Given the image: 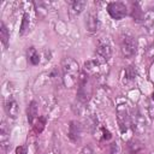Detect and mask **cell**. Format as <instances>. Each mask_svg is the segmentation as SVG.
<instances>
[{"label":"cell","instance_id":"obj_18","mask_svg":"<svg viewBox=\"0 0 154 154\" xmlns=\"http://www.w3.org/2000/svg\"><path fill=\"white\" fill-rule=\"evenodd\" d=\"M30 26V16L29 13H24L23 18H22V24H20V29H19V35H25L26 31L29 30Z\"/></svg>","mask_w":154,"mask_h":154},{"label":"cell","instance_id":"obj_15","mask_svg":"<svg viewBox=\"0 0 154 154\" xmlns=\"http://www.w3.org/2000/svg\"><path fill=\"white\" fill-rule=\"evenodd\" d=\"M143 11L141 10L138 2H132L131 4V17L134 18V20L136 22H142L143 19Z\"/></svg>","mask_w":154,"mask_h":154},{"label":"cell","instance_id":"obj_12","mask_svg":"<svg viewBox=\"0 0 154 154\" xmlns=\"http://www.w3.org/2000/svg\"><path fill=\"white\" fill-rule=\"evenodd\" d=\"M142 24L149 34H154V8H149L144 13Z\"/></svg>","mask_w":154,"mask_h":154},{"label":"cell","instance_id":"obj_16","mask_svg":"<svg viewBox=\"0 0 154 154\" xmlns=\"http://www.w3.org/2000/svg\"><path fill=\"white\" fill-rule=\"evenodd\" d=\"M0 38H1V42H2L4 47L7 48L8 42H10V32H8L5 23H1V25H0Z\"/></svg>","mask_w":154,"mask_h":154},{"label":"cell","instance_id":"obj_4","mask_svg":"<svg viewBox=\"0 0 154 154\" xmlns=\"http://www.w3.org/2000/svg\"><path fill=\"white\" fill-rule=\"evenodd\" d=\"M117 120L122 132H126L131 125V113L129 112L128 105H119L117 107Z\"/></svg>","mask_w":154,"mask_h":154},{"label":"cell","instance_id":"obj_20","mask_svg":"<svg viewBox=\"0 0 154 154\" xmlns=\"http://www.w3.org/2000/svg\"><path fill=\"white\" fill-rule=\"evenodd\" d=\"M34 125V131H35V134H41L42 132V130L45 129V125H46V118L45 117H38L37 119H36V122L32 124Z\"/></svg>","mask_w":154,"mask_h":154},{"label":"cell","instance_id":"obj_26","mask_svg":"<svg viewBox=\"0 0 154 154\" xmlns=\"http://www.w3.org/2000/svg\"><path fill=\"white\" fill-rule=\"evenodd\" d=\"M17 154H28V147L26 146H19L16 148Z\"/></svg>","mask_w":154,"mask_h":154},{"label":"cell","instance_id":"obj_25","mask_svg":"<svg viewBox=\"0 0 154 154\" xmlns=\"http://www.w3.org/2000/svg\"><path fill=\"white\" fill-rule=\"evenodd\" d=\"M146 55H147V58H148V59L154 58V45H152V46H149V47L147 48Z\"/></svg>","mask_w":154,"mask_h":154},{"label":"cell","instance_id":"obj_2","mask_svg":"<svg viewBox=\"0 0 154 154\" xmlns=\"http://www.w3.org/2000/svg\"><path fill=\"white\" fill-rule=\"evenodd\" d=\"M91 76H89L85 71H83L79 76L78 81V89H77V99L82 103H87L93 94V82Z\"/></svg>","mask_w":154,"mask_h":154},{"label":"cell","instance_id":"obj_14","mask_svg":"<svg viewBox=\"0 0 154 154\" xmlns=\"http://www.w3.org/2000/svg\"><path fill=\"white\" fill-rule=\"evenodd\" d=\"M37 114H38V106H37V102L35 100H32L28 105V108H26V117H28V120L30 124L35 123V119L38 118Z\"/></svg>","mask_w":154,"mask_h":154},{"label":"cell","instance_id":"obj_9","mask_svg":"<svg viewBox=\"0 0 154 154\" xmlns=\"http://www.w3.org/2000/svg\"><path fill=\"white\" fill-rule=\"evenodd\" d=\"M67 136L73 143H78L82 138V124L77 120H71L69 125Z\"/></svg>","mask_w":154,"mask_h":154},{"label":"cell","instance_id":"obj_27","mask_svg":"<svg viewBox=\"0 0 154 154\" xmlns=\"http://www.w3.org/2000/svg\"><path fill=\"white\" fill-rule=\"evenodd\" d=\"M149 114L154 118V105H150L149 106Z\"/></svg>","mask_w":154,"mask_h":154},{"label":"cell","instance_id":"obj_21","mask_svg":"<svg viewBox=\"0 0 154 154\" xmlns=\"http://www.w3.org/2000/svg\"><path fill=\"white\" fill-rule=\"evenodd\" d=\"M124 76L126 77V79H134L135 77H136V69H135V66L134 65H130V66H128L126 69H125V71H124Z\"/></svg>","mask_w":154,"mask_h":154},{"label":"cell","instance_id":"obj_3","mask_svg":"<svg viewBox=\"0 0 154 154\" xmlns=\"http://www.w3.org/2000/svg\"><path fill=\"white\" fill-rule=\"evenodd\" d=\"M120 51L124 58H132L137 52V40L136 37L126 31L120 36Z\"/></svg>","mask_w":154,"mask_h":154},{"label":"cell","instance_id":"obj_7","mask_svg":"<svg viewBox=\"0 0 154 154\" xmlns=\"http://www.w3.org/2000/svg\"><path fill=\"white\" fill-rule=\"evenodd\" d=\"M131 125L134 130L138 134H143L146 131L147 122L140 109H134V112L131 113Z\"/></svg>","mask_w":154,"mask_h":154},{"label":"cell","instance_id":"obj_17","mask_svg":"<svg viewBox=\"0 0 154 154\" xmlns=\"http://www.w3.org/2000/svg\"><path fill=\"white\" fill-rule=\"evenodd\" d=\"M28 60L30 61V64L32 65H37L40 63V54L38 52L36 51V48L34 47H30L28 49Z\"/></svg>","mask_w":154,"mask_h":154},{"label":"cell","instance_id":"obj_28","mask_svg":"<svg viewBox=\"0 0 154 154\" xmlns=\"http://www.w3.org/2000/svg\"><path fill=\"white\" fill-rule=\"evenodd\" d=\"M153 101H154V94H153Z\"/></svg>","mask_w":154,"mask_h":154},{"label":"cell","instance_id":"obj_1","mask_svg":"<svg viewBox=\"0 0 154 154\" xmlns=\"http://www.w3.org/2000/svg\"><path fill=\"white\" fill-rule=\"evenodd\" d=\"M61 79L66 88H73L79 81V66L72 58H65L61 63Z\"/></svg>","mask_w":154,"mask_h":154},{"label":"cell","instance_id":"obj_24","mask_svg":"<svg viewBox=\"0 0 154 154\" xmlns=\"http://www.w3.org/2000/svg\"><path fill=\"white\" fill-rule=\"evenodd\" d=\"M101 131H102V140H109L111 137H112V135H111V132L106 129V128H101Z\"/></svg>","mask_w":154,"mask_h":154},{"label":"cell","instance_id":"obj_5","mask_svg":"<svg viewBox=\"0 0 154 154\" xmlns=\"http://www.w3.org/2000/svg\"><path fill=\"white\" fill-rule=\"evenodd\" d=\"M97 59L102 63H107L112 57V47L107 38L101 37L96 43V51H95Z\"/></svg>","mask_w":154,"mask_h":154},{"label":"cell","instance_id":"obj_22","mask_svg":"<svg viewBox=\"0 0 154 154\" xmlns=\"http://www.w3.org/2000/svg\"><path fill=\"white\" fill-rule=\"evenodd\" d=\"M119 153V148H118V144L116 142H112L108 148H107V153L106 154H118Z\"/></svg>","mask_w":154,"mask_h":154},{"label":"cell","instance_id":"obj_8","mask_svg":"<svg viewBox=\"0 0 154 154\" xmlns=\"http://www.w3.org/2000/svg\"><path fill=\"white\" fill-rule=\"evenodd\" d=\"M102 66H103L102 61H100L99 59H93L84 64V71L89 76H100L103 72Z\"/></svg>","mask_w":154,"mask_h":154},{"label":"cell","instance_id":"obj_19","mask_svg":"<svg viewBox=\"0 0 154 154\" xmlns=\"http://www.w3.org/2000/svg\"><path fill=\"white\" fill-rule=\"evenodd\" d=\"M70 6H71V11L75 13V14H79L83 10H84V6H85V1H69Z\"/></svg>","mask_w":154,"mask_h":154},{"label":"cell","instance_id":"obj_13","mask_svg":"<svg viewBox=\"0 0 154 154\" xmlns=\"http://www.w3.org/2000/svg\"><path fill=\"white\" fill-rule=\"evenodd\" d=\"M85 26L87 30L89 32H96L97 28H99V19H97V14L94 12H89L87 16V20H85Z\"/></svg>","mask_w":154,"mask_h":154},{"label":"cell","instance_id":"obj_23","mask_svg":"<svg viewBox=\"0 0 154 154\" xmlns=\"http://www.w3.org/2000/svg\"><path fill=\"white\" fill-rule=\"evenodd\" d=\"M129 147H130V152L131 153H136L137 149L140 148V144H138L137 141H130L129 142Z\"/></svg>","mask_w":154,"mask_h":154},{"label":"cell","instance_id":"obj_6","mask_svg":"<svg viewBox=\"0 0 154 154\" xmlns=\"http://www.w3.org/2000/svg\"><path fill=\"white\" fill-rule=\"evenodd\" d=\"M107 12L113 19L120 20L126 16L128 8H126L125 4L119 2V1H113V2H109L107 5Z\"/></svg>","mask_w":154,"mask_h":154},{"label":"cell","instance_id":"obj_10","mask_svg":"<svg viewBox=\"0 0 154 154\" xmlns=\"http://www.w3.org/2000/svg\"><path fill=\"white\" fill-rule=\"evenodd\" d=\"M5 111L7 113V116L10 118H17L18 114H19V106H18V102L16 101L14 97L12 96H8L5 101Z\"/></svg>","mask_w":154,"mask_h":154},{"label":"cell","instance_id":"obj_11","mask_svg":"<svg viewBox=\"0 0 154 154\" xmlns=\"http://www.w3.org/2000/svg\"><path fill=\"white\" fill-rule=\"evenodd\" d=\"M0 146L4 153H6L10 149V130L5 123L1 124L0 129Z\"/></svg>","mask_w":154,"mask_h":154}]
</instances>
